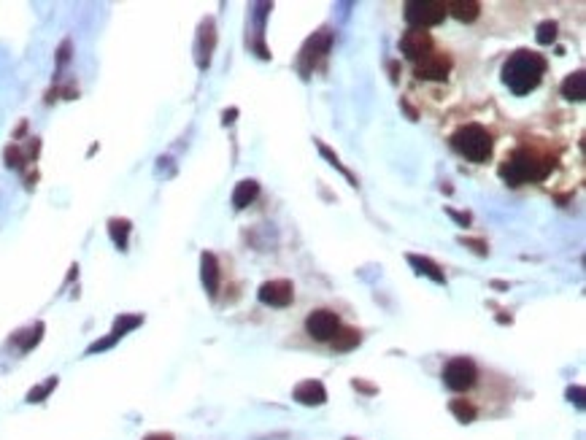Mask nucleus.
I'll return each mask as SVG.
<instances>
[{
	"instance_id": "20",
	"label": "nucleus",
	"mask_w": 586,
	"mask_h": 440,
	"mask_svg": "<svg viewBox=\"0 0 586 440\" xmlns=\"http://www.w3.org/2000/svg\"><path fill=\"white\" fill-rule=\"evenodd\" d=\"M557 22H551V20H546V22H541L538 24V30H535V41L541 43V46H548V43H554L557 41Z\"/></svg>"
},
{
	"instance_id": "31",
	"label": "nucleus",
	"mask_w": 586,
	"mask_h": 440,
	"mask_svg": "<svg viewBox=\"0 0 586 440\" xmlns=\"http://www.w3.org/2000/svg\"><path fill=\"white\" fill-rule=\"evenodd\" d=\"M400 105H403V108H405V114H408V117H411V119H416V111H413V108H411V105H408V103H405V101H400Z\"/></svg>"
},
{
	"instance_id": "14",
	"label": "nucleus",
	"mask_w": 586,
	"mask_h": 440,
	"mask_svg": "<svg viewBox=\"0 0 586 440\" xmlns=\"http://www.w3.org/2000/svg\"><path fill=\"white\" fill-rule=\"evenodd\" d=\"M408 265L419 273V276H427L435 284H446V273L438 262H432L430 257H422V254H408Z\"/></svg>"
},
{
	"instance_id": "32",
	"label": "nucleus",
	"mask_w": 586,
	"mask_h": 440,
	"mask_svg": "<svg viewBox=\"0 0 586 440\" xmlns=\"http://www.w3.org/2000/svg\"><path fill=\"white\" fill-rule=\"evenodd\" d=\"M146 440H173V438H170V435H162L160 432V435H149Z\"/></svg>"
},
{
	"instance_id": "11",
	"label": "nucleus",
	"mask_w": 586,
	"mask_h": 440,
	"mask_svg": "<svg viewBox=\"0 0 586 440\" xmlns=\"http://www.w3.org/2000/svg\"><path fill=\"white\" fill-rule=\"evenodd\" d=\"M200 279H203V286H205V292H208L211 298H217V292H219V262H217V257H214L211 251H203V257H200Z\"/></svg>"
},
{
	"instance_id": "19",
	"label": "nucleus",
	"mask_w": 586,
	"mask_h": 440,
	"mask_svg": "<svg viewBox=\"0 0 586 440\" xmlns=\"http://www.w3.org/2000/svg\"><path fill=\"white\" fill-rule=\"evenodd\" d=\"M360 332L357 330H338L335 332V338H332V349L335 351H349V349H354V346H360Z\"/></svg>"
},
{
	"instance_id": "13",
	"label": "nucleus",
	"mask_w": 586,
	"mask_h": 440,
	"mask_svg": "<svg viewBox=\"0 0 586 440\" xmlns=\"http://www.w3.org/2000/svg\"><path fill=\"white\" fill-rule=\"evenodd\" d=\"M559 95L570 103H581L586 98V73L584 71H576L570 73L562 84H559Z\"/></svg>"
},
{
	"instance_id": "9",
	"label": "nucleus",
	"mask_w": 586,
	"mask_h": 440,
	"mask_svg": "<svg viewBox=\"0 0 586 440\" xmlns=\"http://www.w3.org/2000/svg\"><path fill=\"white\" fill-rule=\"evenodd\" d=\"M400 52H403L408 60L419 62L425 60L427 54H432V38L425 30H405L403 38H400Z\"/></svg>"
},
{
	"instance_id": "8",
	"label": "nucleus",
	"mask_w": 586,
	"mask_h": 440,
	"mask_svg": "<svg viewBox=\"0 0 586 440\" xmlns=\"http://www.w3.org/2000/svg\"><path fill=\"white\" fill-rule=\"evenodd\" d=\"M257 298H260V302L270 305V308H286L289 302L295 300V286H292V281L286 279L265 281L260 286V292H257Z\"/></svg>"
},
{
	"instance_id": "1",
	"label": "nucleus",
	"mask_w": 586,
	"mask_h": 440,
	"mask_svg": "<svg viewBox=\"0 0 586 440\" xmlns=\"http://www.w3.org/2000/svg\"><path fill=\"white\" fill-rule=\"evenodd\" d=\"M546 57L529 49L513 52L503 65V81L513 95H529L546 73Z\"/></svg>"
},
{
	"instance_id": "16",
	"label": "nucleus",
	"mask_w": 586,
	"mask_h": 440,
	"mask_svg": "<svg viewBox=\"0 0 586 440\" xmlns=\"http://www.w3.org/2000/svg\"><path fill=\"white\" fill-rule=\"evenodd\" d=\"M257 195H260V184L254 179H243L238 186H235V192H233V208L235 211H243L246 205H251V203L257 200Z\"/></svg>"
},
{
	"instance_id": "22",
	"label": "nucleus",
	"mask_w": 586,
	"mask_h": 440,
	"mask_svg": "<svg viewBox=\"0 0 586 440\" xmlns=\"http://www.w3.org/2000/svg\"><path fill=\"white\" fill-rule=\"evenodd\" d=\"M54 386H57V379H49L46 383H41L38 389H33V392L27 395V402H41L46 395H49V392H52V389H54Z\"/></svg>"
},
{
	"instance_id": "17",
	"label": "nucleus",
	"mask_w": 586,
	"mask_h": 440,
	"mask_svg": "<svg viewBox=\"0 0 586 440\" xmlns=\"http://www.w3.org/2000/svg\"><path fill=\"white\" fill-rule=\"evenodd\" d=\"M130 230H133V224H130L127 219H111L108 221V233H111V238H114V243H117V249H119V251L127 249Z\"/></svg>"
},
{
	"instance_id": "21",
	"label": "nucleus",
	"mask_w": 586,
	"mask_h": 440,
	"mask_svg": "<svg viewBox=\"0 0 586 440\" xmlns=\"http://www.w3.org/2000/svg\"><path fill=\"white\" fill-rule=\"evenodd\" d=\"M316 146H319V152H322V157L327 162H330V165H332V168H338V170H341V173H344L346 179L351 181V184H354V186H357V179H354V176H351V170H349V168H346L344 162L338 160V154H332V152H330V149H327V146H324L322 140H316Z\"/></svg>"
},
{
	"instance_id": "25",
	"label": "nucleus",
	"mask_w": 586,
	"mask_h": 440,
	"mask_svg": "<svg viewBox=\"0 0 586 440\" xmlns=\"http://www.w3.org/2000/svg\"><path fill=\"white\" fill-rule=\"evenodd\" d=\"M567 400L576 402L578 408H584V389H581V386H570V389H567Z\"/></svg>"
},
{
	"instance_id": "33",
	"label": "nucleus",
	"mask_w": 586,
	"mask_h": 440,
	"mask_svg": "<svg viewBox=\"0 0 586 440\" xmlns=\"http://www.w3.org/2000/svg\"><path fill=\"white\" fill-rule=\"evenodd\" d=\"M346 440H354V438H346Z\"/></svg>"
},
{
	"instance_id": "24",
	"label": "nucleus",
	"mask_w": 586,
	"mask_h": 440,
	"mask_svg": "<svg viewBox=\"0 0 586 440\" xmlns=\"http://www.w3.org/2000/svg\"><path fill=\"white\" fill-rule=\"evenodd\" d=\"M141 316H119V319H117V327H114V332H117V335H124V332H127V330H130V327H138V324H141Z\"/></svg>"
},
{
	"instance_id": "29",
	"label": "nucleus",
	"mask_w": 586,
	"mask_h": 440,
	"mask_svg": "<svg viewBox=\"0 0 586 440\" xmlns=\"http://www.w3.org/2000/svg\"><path fill=\"white\" fill-rule=\"evenodd\" d=\"M235 108H230V111H224V124H230V122H235Z\"/></svg>"
},
{
	"instance_id": "28",
	"label": "nucleus",
	"mask_w": 586,
	"mask_h": 440,
	"mask_svg": "<svg viewBox=\"0 0 586 440\" xmlns=\"http://www.w3.org/2000/svg\"><path fill=\"white\" fill-rule=\"evenodd\" d=\"M351 386L360 389V392H365V395H376V386H370V383H365V381H360V379L351 381Z\"/></svg>"
},
{
	"instance_id": "26",
	"label": "nucleus",
	"mask_w": 586,
	"mask_h": 440,
	"mask_svg": "<svg viewBox=\"0 0 586 440\" xmlns=\"http://www.w3.org/2000/svg\"><path fill=\"white\" fill-rule=\"evenodd\" d=\"M117 340H119V335H117V332H111V335H108V338H103L101 343H95V346H92V349H89V351H103V349H108V346H114V343H117Z\"/></svg>"
},
{
	"instance_id": "23",
	"label": "nucleus",
	"mask_w": 586,
	"mask_h": 440,
	"mask_svg": "<svg viewBox=\"0 0 586 440\" xmlns=\"http://www.w3.org/2000/svg\"><path fill=\"white\" fill-rule=\"evenodd\" d=\"M460 243L467 246V249H473L478 257H486V254H489V246H486V240H481V238H465V235H462Z\"/></svg>"
},
{
	"instance_id": "27",
	"label": "nucleus",
	"mask_w": 586,
	"mask_h": 440,
	"mask_svg": "<svg viewBox=\"0 0 586 440\" xmlns=\"http://www.w3.org/2000/svg\"><path fill=\"white\" fill-rule=\"evenodd\" d=\"M446 214H448L451 219L457 221V224H462V227H467V224H470V214H460V211H454V208H446Z\"/></svg>"
},
{
	"instance_id": "6",
	"label": "nucleus",
	"mask_w": 586,
	"mask_h": 440,
	"mask_svg": "<svg viewBox=\"0 0 586 440\" xmlns=\"http://www.w3.org/2000/svg\"><path fill=\"white\" fill-rule=\"evenodd\" d=\"M305 330H308V335H311L314 340L327 343V340L335 338V332L341 330V321H338V316H335L332 311L319 308V311H311V314H308V319H305Z\"/></svg>"
},
{
	"instance_id": "2",
	"label": "nucleus",
	"mask_w": 586,
	"mask_h": 440,
	"mask_svg": "<svg viewBox=\"0 0 586 440\" xmlns=\"http://www.w3.org/2000/svg\"><path fill=\"white\" fill-rule=\"evenodd\" d=\"M551 170H554L551 157H541L538 152L522 146V149H513L508 154L497 173L511 186H522V184H532V181H543Z\"/></svg>"
},
{
	"instance_id": "18",
	"label": "nucleus",
	"mask_w": 586,
	"mask_h": 440,
	"mask_svg": "<svg viewBox=\"0 0 586 440\" xmlns=\"http://www.w3.org/2000/svg\"><path fill=\"white\" fill-rule=\"evenodd\" d=\"M448 411L457 416V421H462V424H470V421H476V416H478L476 405H473V402H467V400H451Z\"/></svg>"
},
{
	"instance_id": "15",
	"label": "nucleus",
	"mask_w": 586,
	"mask_h": 440,
	"mask_svg": "<svg viewBox=\"0 0 586 440\" xmlns=\"http://www.w3.org/2000/svg\"><path fill=\"white\" fill-rule=\"evenodd\" d=\"M446 14H451L460 22H476L481 14V6L476 0H448L446 3Z\"/></svg>"
},
{
	"instance_id": "10",
	"label": "nucleus",
	"mask_w": 586,
	"mask_h": 440,
	"mask_svg": "<svg viewBox=\"0 0 586 440\" xmlns=\"http://www.w3.org/2000/svg\"><path fill=\"white\" fill-rule=\"evenodd\" d=\"M448 71H451L448 54H438V52L427 54L425 60H419L416 62V68H413L416 79H422V81H444L446 76H448Z\"/></svg>"
},
{
	"instance_id": "3",
	"label": "nucleus",
	"mask_w": 586,
	"mask_h": 440,
	"mask_svg": "<svg viewBox=\"0 0 586 440\" xmlns=\"http://www.w3.org/2000/svg\"><path fill=\"white\" fill-rule=\"evenodd\" d=\"M451 149L457 154H462L467 162H486L492 157V149H495V140H492V133L486 130L484 124H462L454 135H451Z\"/></svg>"
},
{
	"instance_id": "30",
	"label": "nucleus",
	"mask_w": 586,
	"mask_h": 440,
	"mask_svg": "<svg viewBox=\"0 0 586 440\" xmlns=\"http://www.w3.org/2000/svg\"><path fill=\"white\" fill-rule=\"evenodd\" d=\"M389 73H392V81H397V73H400L397 62H389Z\"/></svg>"
},
{
	"instance_id": "12",
	"label": "nucleus",
	"mask_w": 586,
	"mask_h": 440,
	"mask_svg": "<svg viewBox=\"0 0 586 440\" xmlns=\"http://www.w3.org/2000/svg\"><path fill=\"white\" fill-rule=\"evenodd\" d=\"M295 400L300 405H324L327 402V389H324L322 381H303L295 389Z\"/></svg>"
},
{
	"instance_id": "7",
	"label": "nucleus",
	"mask_w": 586,
	"mask_h": 440,
	"mask_svg": "<svg viewBox=\"0 0 586 440\" xmlns=\"http://www.w3.org/2000/svg\"><path fill=\"white\" fill-rule=\"evenodd\" d=\"M330 43H332V36H330L327 30L314 33V36L303 43V52H300V73H303V79H308V73L314 71V65L327 54Z\"/></svg>"
},
{
	"instance_id": "5",
	"label": "nucleus",
	"mask_w": 586,
	"mask_h": 440,
	"mask_svg": "<svg viewBox=\"0 0 586 440\" xmlns=\"http://www.w3.org/2000/svg\"><path fill=\"white\" fill-rule=\"evenodd\" d=\"M478 381V367L476 362L467 357H454L451 362H446L444 367V383L451 392H467L473 383Z\"/></svg>"
},
{
	"instance_id": "4",
	"label": "nucleus",
	"mask_w": 586,
	"mask_h": 440,
	"mask_svg": "<svg viewBox=\"0 0 586 440\" xmlns=\"http://www.w3.org/2000/svg\"><path fill=\"white\" fill-rule=\"evenodd\" d=\"M403 17L413 30H427L446 20V3L444 0H408Z\"/></svg>"
}]
</instances>
